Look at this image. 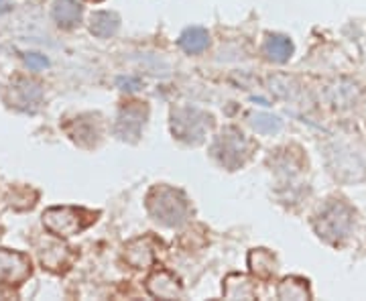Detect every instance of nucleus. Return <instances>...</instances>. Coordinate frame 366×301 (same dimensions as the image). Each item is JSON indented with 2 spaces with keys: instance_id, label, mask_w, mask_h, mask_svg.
<instances>
[{
  "instance_id": "2",
  "label": "nucleus",
  "mask_w": 366,
  "mask_h": 301,
  "mask_svg": "<svg viewBox=\"0 0 366 301\" xmlns=\"http://www.w3.org/2000/svg\"><path fill=\"white\" fill-rule=\"evenodd\" d=\"M96 220V214L77 208H51L43 214V224L57 236H74Z\"/></svg>"
},
{
  "instance_id": "5",
  "label": "nucleus",
  "mask_w": 366,
  "mask_h": 301,
  "mask_svg": "<svg viewBox=\"0 0 366 301\" xmlns=\"http://www.w3.org/2000/svg\"><path fill=\"white\" fill-rule=\"evenodd\" d=\"M43 92L39 88V84L29 82V80H16L15 86H11V100L13 106L27 110V112H35L39 104H41Z\"/></svg>"
},
{
  "instance_id": "10",
  "label": "nucleus",
  "mask_w": 366,
  "mask_h": 301,
  "mask_svg": "<svg viewBox=\"0 0 366 301\" xmlns=\"http://www.w3.org/2000/svg\"><path fill=\"white\" fill-rule=\"evenodd\" d=\"M118 16L114 13H106V11H100V13H94L90 16V31L92 35L100 37V39H106V37H112L116 31H118Z\"/></svg>"
},
{
  "instance_id": "6",
  "label": "nucleus",
  "mask_w": 366,
  "mask_h": 301,
  "mask_svg": "<svg viewBox=\"0 0 366 301\" xmlns=\"http://www.w3.org/2000/svg\"><path fill=\"white\" fill-rule=\"evenodd\" d=\"M27 275H30V265L25 256L18 255V253L0 251V279H6L11 283H18Z\"/></svg>"
},
{
  "instance_id": "9",
  "label": "nucleus",
  "mask_w": 366,
  "mask_h": 301,
  "mask_svg": "<svg viewBox=\"0 0 366 301\" xmlns=\"http://www.w3.org/2000/svg\"><path fill=\"white\" fill-rule=\"evenodd\" d=\"M149 289L155 297H165V300H171V297H177L179 295V285H177V279L171 277L169 273L161 271L157 275H152L149 279Z\"/></svg>"
},
{
  "instance_id": "3",
  "label": "nucleus",
  "mask_w": 366,
  "mask_h": 301,
  "mask_svg": "<svg viewBox=\"0 0 366 301\" xmlns=\"http://www.w3.org/2000/svg\"><path fill=\"white\" fill-rule=\"evenodd\" d=\"M244 150H246V143H244L243 135L236 133V131H224L222 135L216 138L212 147L216 159L228 169H236L243 163Z\"/></svg>"
},
{
  "instance_id": "13",
  "label": "nucleus",
  "mask_w": 366,
  "mask_h": 301,
  "mask_svg": "<svg viewBox=\"0 0 366 301\" xmlns=\"http://www.w3.org/2000/svg\"><path fill=\"white\" fill-rule=\"evenodd\" d=\"M253 126L262 133V135H271V133H277L279 131V126H281V122L279 119H274V116H269V114H253Z\"/></svg>"
},
{
  "instance_id": "7",
  "label": "nucleus",
  "mask_w": 366,
  "mask_h": 301,
  "mask_svg": "<svg viewBox=\"0 0 366 301\" xmlns=\"http://www.w3.org/2000/svg\"><path fill=\"white\" fill-rule=\"evenodd\" d=\"M145 122V108L140 106H128L124 108L118 116V124H116V133L121 135V138H128V141H137L140 135Z\"/></svg>"
},
{
  "instance_id": "14",
  "label": "nucleus",
  "mask_w": 366,
  "mask_h": 301,
  "mask_svg": "<svg viewBox=\"0 0 366 301\" xmlns=\"http://www.w3.org/2000/svg\"><path fill=\"white\" fill-rule=\"evenodd\" d=\"M25 61H27V65H29L30 70H43V67H47L49 65V61H47L45 55H39V53H29L27 58H25Z\"/></svg>"
},
{
  "instance_id": "4",
  "label": "nucleus",
  "mask_w": 366,
  "mask_h": 301,
  "mask_svg": "<svg viewBox=\"0 0 366 301\" xmlns=\"http://www.w3.org/2000/svg\"><path fill=\"white\" fill-rule=\"evenodd\" d=\"M206 124H208L206 116L192 108H183V110L173 112V121H171L173 133L182 141H189V143L201 141V136L206 133Z\"/></svg>"
},
{
  "instance_id": "11",
  "label": "nucleus",
  "mask_w": 366,
  "mask_h": 301,
  "mask_svg": "<svg viewBox=\"0 0 366 301\" xmlns=\"http://www.w3.org/2000/svg\"><path fill=\"white\" fill-rule=\"evenodd\" d=\"M210 43V37H208V31L201 29V27H192V29H185L179 37V45L183 51L187 53H201Z\"/></svg>"
},
{
  "instance_id": "1",
  "label": "nucleus",
  "mask_w": 366,
  "mask_h": 301,
  "mask_svg": "<svg viewBox=\"0 0 366 301\" xmlns=\"http://www.w3.org/2000/svg\"><path fill=\"white\" fill-rule=\"evenodd\" d=\"M149 210L163 224L179 226L187 216L185 197L171 187H155L149 196Z\"/></svg>"
},
{
  "instance_id": "8",
  "label": "nucleus",
  "mask_w": 366,
  "mask_h": 301,
  "mask_svg": "<svg viewBox=\"0 0 366 301\" xmlns=\"http://www.w3.org/2000/svg\"><path fill=\"white\" fill-rule=\"evenodd\" d=\"M82 9L76 0H57L53 6V18L57 21V25L63 29H72L79 23Z\"/></svg>"
},
{
  "instance_id": "12",
  "label": "nucleus",
  "mask_w": 366,
  "mask_h": 301,
  "mask_svg": "<svg viewBox=\"0 0 366 301\" xmlns=\"http://www.w3.org/2000/svg\"><path fill=\"white\" fill-rule=\"evenodd\" d=\"M265 51L271 60L285 61L291 55L293 47H291L289 39H285V37H271L265 45Z\"/></svg>"
},
{
  "instance_id": "15",
  "label": "nucleus",
  "mask_w": 366,
  "mask_h": 301,
  "mask_svg": "<svg viewBox=\"0 0 366 301\" xmlns=\"http://www.w3.org/2000/svg\"><path fill=\"white\" fill-rule=\"evenodd\" d=\"M118 84L124 86L122 90H137L138 86H140V84H138V80H133V77H126V80L121 77V80H118Z\"/></svg>"
},
{
  "instance_id": "16",
  "label": "nucleus",
  "mask_w": 366,
  "mask_h": 301,
  "mask_svg": "<svg viewBox=\"0 0 366 301\" xmlns=\"http://www.w3.org/2000/svg\"><path fill=\"white\" fill-rule=\"evenodd\" d=\"M11 11V2L9 0H0V13H6Z\"/></svg>"
}]
</instances>
